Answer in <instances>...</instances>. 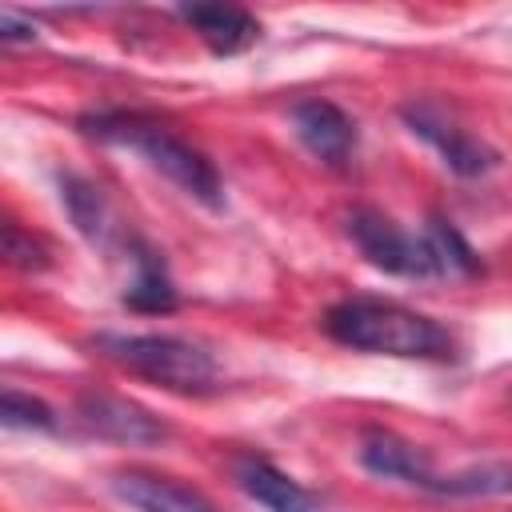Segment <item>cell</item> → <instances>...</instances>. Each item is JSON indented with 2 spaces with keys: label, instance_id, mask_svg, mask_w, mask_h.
<instances>
[{
  "label": "cell",
  "instance_id": "obj_1",
  "mask_svg": "<svg viewBox=\"0 0 512 512\" xmlns=\"http://www.w3.org/2000/svg\"><path fill=\"white\" fill-rule=\"evenodd\" d=\"M320 324L336 344L352 352L400 356V360H456V336L440 320L400 300L344 296L324 312Z\"/></svg>",
  "mask_w": 512,
  "mask_h": 512
},
{
  "label": "cell",
  "instance_id": "obj_11",
  "mask_svg": "<svg viewBox=\"0 0 512 512\" xmlns=\"http://www.w3.org/2000/svg\"><path fill=\"white\" fill-rule=\"evenodd\" d=\"M176 12L216 56H236L260 40V20L236 4H184Z\"/></svg>",
  "mask_w": 512,
  "mask_h": 512
},
{
  "label": "cell",
  "instance_id": "obj_13",
  "mask_svg": "<svg viewBox=\"0 0 512 512\" xmlns=\"http://www.w3.org/2000/svg\"><path fill=\"white\" fill-rule=\"evenodd\" d=\"M128 264H132V280H128L124 304L136 312H172L176 288H172V276H168L160 252L148 248L144 240H128Z\"/></svg>",
  "mask_w": 512,
  "mask_h": 512
},
{
  "label": "cell",
  "instance_id": "obj_8",
  "mask_svg": "<svg viewBox=\"0 0 512 512\" xmlns=\"http://www.w3.org/2000/svg\"><path fill=\"white\" fill-rule=\"evenodd\" d=\"M360 464L372 476L408 484L416 492H432V484L440 476V472H432V460H428L424 448H416L412 440H404L396 432H384V428H368L360 436Z\"/></svg>",
  "mask_w": 512,
  "mask_h": 512
},
{
  "label": "cell",
  "instance_id": "obj_4",
  "mask_svg": "<svg viewBox=\"0 0 512 512\" xmlns=\"http://www.w3.org/2000/svg\"><path fill=\"white\" fill-rule=\"evenodd\" d=\"M344 232L360 248V256L372 268L388 272V276H408V280L440 276V264L432 256V244H428L424 228L420 232H404L396 220H388L376 208H352L344 216Z\"/></svg>",
  "mask_w": 512,
  "mask_h": 512
},
{
  "label": "cell",
  "instance_id": "obj_7",
  "mask_svg": "<svg viewBox=\"0 0 512 512\" xmlns=\"http://www.w3.org/2000/svg\"><path fill=\"white\" fill-rule=\"evenodd\" d=\"M76 416L88 432H96L104 440H116V444L144 448V444L168 440V424L160 416H152L148 408H140L124 396H112V392H84L76 400Z\"/></svg>",
  "mask_w": 512,
  "mask_h": 512
},
{
  "label": "cell",
  "instance_id": "obj_16",
  "mask_svg": "<svg viewBox=\"0 0 512 512\" xmlns=\"http://www.w3.org/2000/svg\"><path fill=\"white\" fill-rule=\"evenodd\" d=\"M0 420H4V428H36V432H52L56 428V412L44 400H36L28 392H16V388H4Z\"/></svg>",
  "mask_w": 512,
  "mask_h": 512
},
{
  "label": "cell",
  "instance_id": "obj_12",
  "mask_svg": "<svg viewBox=\"0 0 512 512\" xmlns=\"http://www.w3.org/2000/svg\"><path fill=\"white\" fill-rule=\"evenodd\" d=\"M60 204L68 212V220L76 224V232L96 244V248H112L120 236V224L112 216V204L104 196L100 184H92L80 172H60Z\"/></svg>",
  "mask_w": 512,
  "mask_h": 512
},
{
  "label": "cell",
  "instance_id": "obj_9",
  "mask_svg": "<svg viewBox=\"0 0 512 512\" xmlns=\"http://www.w3.org/2000/svg\"><path fill=\"white\" fill-rule=\"evenodd\" d=\"M232 480L248 500H256L268 512H320L316 492H308L300 480H292L284 468H276L256 452H244L232 460Z\"/></svg>",
  "mask_w": 512,
  "mask_h": 512
},
{
  "label": "cell",
  "instance_id": "obj_2",
  "mask_svg": "<svg viewBox=\"0 0 512 512\" xmlns=\"http://www.w3.org/2000/svg\"><path fill=\"white\" fill-rule=\"evenodd\" d=\"M80 132L100 140V144H116V148L136 152L144 164H152L160 176H168L176 188H184L204 208H224V180H220L216 164L200 148L180 140L172 128H164L160 120H152L144 112L100 108V112L80 116Z\"/></svg>",
  "mask_w": 512,
  "mask_h": 512
},
{
  "label": "cell",
  "instance_id": "obj_3",
  "mask_svg": "<svg viewBox=\"0 0 512 512\" xmlns=\"http://www.w3.org/2000/svg\"><path fill=\"white\" fill-rule=\"evenodd\" d=\"M92 348L124 372L180 396H208L220 384L216 356L172 332H100L92 336Z\"/></svg>",
  "mask_w": 512,
  "mask_h": 512
},
{
  "label": "cell",
  "instance_id": "obj_10",
  "mask_svg": "<svg viewBox=\"0 0 512 512\" xmlns=\"http://www.w3.org/2000/svg\"><path fill=\"white\" fill-rule=\"evenodd\" d=\"M112 492L136 512H220L196 488H188L172 476H156V472H116Z\"/></svg>",
  "mask_w": 512,
  "mask_h": 512
},
{
  "label": "cell",
  "instance_id": "obj_6",
  "mask_svg": "<svg viewBox=\"0 0 512 512\" xmlns=\"http://www.w3.org/2000/svg\"><path fill=\"white\" fill-rule=\"evenodd\" d=\"M292 132L328 168H348L356 156V144H360L356 120L324 96H308V100L292 104Z\"/></svg>",
  "mask_w": 512,
  "mask_h": 512
},
{
  "label": "cell",
  "instance_id": "obj_17",
  "mask_svg": "<svg viewBox=\"0 0 512 512\" xmlns=\"http://www.w3.org/2000/svg\"><path fill=\"white\" fill-rule=\"evenodd\" d=\"M4 260H8L12 268H20V272H44V268L52 264L48 244H44L40 236L24 232L16 220L4 224Z\"/></svg>",
  "mask_w": 512,
  "mask_h": 512
},
{
  "label": "cell",
  "instance_id": "obj_18",
  "mask_svg": "<svg viewBox=\"0 0 512 512\" xmlns=\"http://www.w3.org/2000/svg\"><path fill=\"white\" fill-rule=\"evenodd\" d=\"M0 36L4 40H32L36 36V28H32V20H24V16H16V12H0Z\"/></svg>",
  "mask_w": 512,
  "mask_h": 512
},
{
  "label": "cell",
  "instance_id": "obj_15",
  "mask_svg": "<svg viewBox=\"0 0 512 512\" xmlns=\"http://www.w3.org/2000/svg\"><path fill=\"white\" fill-rule=\"evenodd\" d=\"M424 236L432 244V256L440 264V276H476L480 272V256L472 252V244L448 224V220H428Z\"/></svg>",
  "mask_w": 512,
  "mask_h": 512
},
{
  "label": "cell",
  "instance_id": "obj_14",
  "mask_svg": "<svg viewBox=\"0 0 512 512\" xmlns=\"http://www.w3.org/2000/svg\"><path fill=\"white\" fill-rule=\"evenodd\" d=\"M428 496H448V500H492V496H512V464L508 460H484L468 464L460 472L436 476Z\"/></svg>",
  "mask_w": 512,
  "mask_h": 512
},
{
  "label": "cell",
  "instance_id": "obj_5",
  "mask_svg": "<svg viewBox=\"0 0 512 512\" xmlns=\"http://www.w3.org/2000/svg\"><path fill=\"white\" fill-rule=\"evenodd\" d=\"M400 120L408 124L412 136H420L424 144L436 148V156L444 160L448 172L456 176H484L500 164L496 148H488L480 136H472L452 112H444L440 104L432 100H412L400 108Z\"/></svg>",
  "mask_w": 512,
  "mask_h": 512
}]
</instances>
